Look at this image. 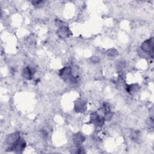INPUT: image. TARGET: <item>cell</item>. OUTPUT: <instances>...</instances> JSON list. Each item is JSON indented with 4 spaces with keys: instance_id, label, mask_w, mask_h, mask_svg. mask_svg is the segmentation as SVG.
Instances as JSON below:
<instances>
[{
    "instance_id": "cell-8",
    "label": "cell",
    "mask_w": 154,
    "mask_h": 154,
    "mask_svg": "<svg viewBox=\"0 0 154 154\" xmlns=\"http://www.w3.org/2000/svg\"><path fill=\"white\" fill-rule=\"evenodd\" d=\"M84 137L80 134H77L74 136V141L75 144L79 145L84 141Z\"/></svg>"
},
{
    "instance_id": "cell-3",
    "label": "cell",
    "mask_w": 154,
    "mask_h": 154,
    "mask_svg": "<svg viewBox=\"0 0 154 154\" xmlns=\"http://www.w3.org/2000/svg\"><path fill=\"white\" fill-rule=\"evenodd\" d=\"M60 76L63 79H69L72 76L71 68L69 67H65L60 71Z\"/></svg>"
},
{
    "instance_id": "cell-9",
    "label": "cell",
    "mask_w": 154,
    "mask_h": 154,
    "mask_svg": "<svg viewBox=\"0 0 154 154\" xmlns=\"http://www.w3.org/2000/svg\"><path fill=\"white\" fill-rule=\"evenodd\" d=\"M104 120L105 119L104 118H102L99 117L97 119V120L95 122V124L98 127H102L104 124Z\"/></svg>"
},
{
    "instance_id": "cell-7",
    "label": "cell",
    "mask_w": 154,
    "mask_h": 154,
    "mask_svg": "<svg viewBox=\"0 0 154 154\" xmlns=\"http://www.w3.org/2000/svg\"><path fill=\"white\" fill-rule=\"evenodd\" d=\"M33 75V70L28 66L24 69L23 77L27 79H32Z\"/></svg>"
},
{
    "instance_id": "cell-2",
    "label": "cell",
    "mask_w": 154,
    "mask_h": 154,
    "mask_svg": "<svg viewBox=\"0 0 154 154\" xmlns=\"http://www.w3.org/2000/svg\"><path fill=\"white\" fill-rule=\"evenodd\" d=\"M153 48H154V40L153 38H150L149 39L145 41L141 45V49L145 52L146 53H149L153 56Z\"/></svg>"
},
{
    "instance_id": "cell-4",
    "label": "cell",
    "mask_w": 154,
    "mask_h": 154,
    "mask_svg": "<svg viewBox=\"0 0 154 154\" xmlns=\"http://www.w3.org/2000/svg\"><path fill=\"white\" fill-rule=\"evenodd\" d=\"M19 138H20V136L18 132H16L14 133V134H10L7 139V144L10 145V146H12Z\"/></svg>"
},
{
    "instance_id": "cell-6",
    "label": "cell",
    "mask_w": 154,
    "mask_h": 154,
    "mask_svg": "<svg viewBox=\"0 0 154 154\" xmlns=\"http://www.w3.org/2000/svg\"><path fill=\"white\" fill-rule=\"evenodd\" d=\"M57 34L61 38H66L68 37L69 35V30L68 27H63L60 28L57 31Z\"/></svg>"
},
{
    "instance_id": "cell-1",
    "label": "cell",
    "mask_w": 154,
    "mask_h": 154,
    "mask_svg": "<svg viewBox=\"0 0 154 154\" xmlns=\"http://www.w3.org/2000/svg\"><path fill=\"white\" fill-rule=\"evenodd\" d=\"M25 146V141L20 137L12 146H10L8 149H9L8 150L10 151L13 150L15 153H21L24 150Z\"/></svg>"
},
{
    "instance_id": "cell-12",
    "label": "cell",
    "mask_w": 154,
    "mask_h": 154,
    "mask_svg": "<svg viewBox=\"0 0 154 154\" xmlns=\"http://www.w3.org/2000/svg\"><path fill=\"white\" fill-rule=\"evenodd\" d=\"M33 4L34 6H37V7H39L40 6V5H42V3H44V1H33Z\"/></svg>"
},
{
    "instance_id": "cell-11",
    "label": "cell",
    "mask_w": 154,
    "mask_h": 154,
    "mask_svg": "<svg viewBox=\"0 0 154 154\" xmlns=\"http://www.w3.org/2000/svg\"><path fill=\"white\" fill-rule=\"evenodd\" d=\"M112 116H113V113L111 112H106V114H105V117H104V119L106 120H109L111 119L112 117Z\"/></svg>"
},
{
    "instance_id": "cell-10",
    "label": "cell",
    "mask_w": 154,
    "mask_h": 154,
    "mask_svg": "<svg viewBox=\"0 0 154 154\" xmlns=\"http://www.w3.org/2000/svg\"><path fill=\"white\" fill-rule=\"evenodd\" d=\"M99 117V116H98V115L97 113H92L91 115V116H90V120H91V123H94L97 120V119Z\"/></svg>"
},
{
    "instance_id": "cell-5",
    "label": "cell",
    "mask_w": 154,
    "mask_h": 154,
    "mask_svg": "<svg viewBox=\"0 0 154 154\" xmlns=\"http://www.w3.org/2000/svg\"><path fill=\"white\" fill-rule=\"evenodd\" d=\"M86 107V103L81 99L78 100L75 104V110L77 112L83 111Z\"/></svg>"
}]
</instances>
